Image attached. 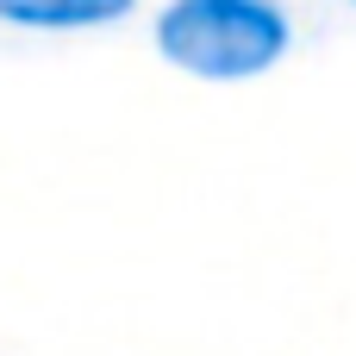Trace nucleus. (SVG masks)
I'll return each mask as SVG.
<instances>
[{
  "mask_svg": "<svg viewBox=\"0 0 356 356\" xmlns=\"http://www.w3.org/2000/svg\"><path fill=\"white\" fill-rule=\"evenodd\" d=\"M150 38L163 63L200 81H250L288 56L294 19L282 0H169Z\"/></svg>",
  "mask_w": 356,
  "mask_h": 356,
  "instance_id": "obj_1",
  "label": "nucleus"
},
{
  "mask_svg": "<svg viewBox=\"0 0 356 356\" xmlns=\"http://www.w3.org/2000/svg\"><path fill=\"white\" fill-rule=\"evenodd\" d=\"M138 0H0V25L13 31H106Z\"/></svg>",
  "mask_w": 356,
  "mask_h": 356,
  "instance_id": "obj_2",
  "label": "nucleus"
},
{
  "mask_svg": "<svg viewBox=\"0 0 356 356\" xmlns=\"http://www.w3.org/2000/svg\"><path fill=\"white\" fill-rule=\"evenodd\" d=\"M350 6H356V0H350Z\"/></svg>",
  "mask_w": 356,
  "mask_h": 356,
  "instance_id": "obj_3",
  "label": "nucleus"
}]
</instances>
